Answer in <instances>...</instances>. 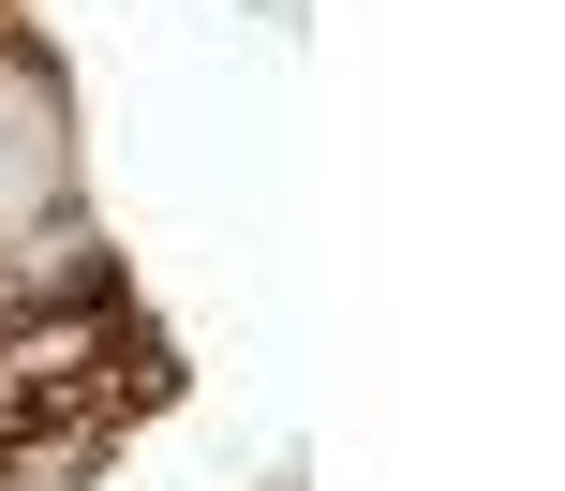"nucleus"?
Listing matches in <instances>:
<instances>
[{
	"label": "nucleus",
	"instance_id": "nucleus-1",
	"mask_svg": "<svg viewBox=\"0 0 565 491\" xmlns=\"http://www.w3.org/2000/svg\"><path fill=\"white\" fill-rule=\"evenodd\" d=\"M89 209V119H75V75L30 15H0V238H45Z\"/></svg>",
	"mask_w": 565,
	"mask_h": 491
}]
</instances>
